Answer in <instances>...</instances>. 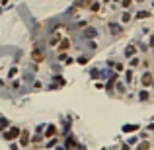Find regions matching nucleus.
Segmentation results:
<instances>
[{"label": "nucleus", "instance_id": "4", "mask_svg": "<svg viewBox=\"0 0 154 150\" xmlns=\"http://www.w3.org/2000/svg\"><path fill=\"white\" fill-rule=\"evenodd\" d=\"M152 16H154V12H152V10L140 8V10H137L135 14H133V20H148V18H152Z\"/></svg>", "mask_w": 154, "mask_h": 150}, {"label": "nucleus", "instance_id": "13", "mask_svg": "<svg viewBox=\"0 0 154 150\" xmlns=\"http://www.w3.org/2000/svg\"><path fill=\"white\" fill-rule=\"evenodd\" d=\"M31 59H33L35 62H41V61H43V53L39 51V49H33V51H31Z\"/></svg>", "mask_w": 154, "mask_h": 150}, {"label": "nucleus", "instance_id": "20", "mask_svg": "<svg viewBox=\"0 0 154 150\" xmlns=\"http://www.w3.org/2000/svg\"><path fill=\"white\" fill-rule=\"evenodd\" d=\"M127 92V86L123 82H117V94H125Z\"/></svg>", "mask_w": 154, "mask_h": 150}, {"label": "nucleus", "instance_id": "7", "mask_svg": "<svg viewBox=\"0 0 154 150\" xmlns=\"http://www.w3.org/2000/svg\"><path fill=\"white\" fill-rule=\"evenodd\" d=\"M88 10L92 14H100L102 12V0H92V2H88Z\"/></svg>", "mask_w": 154, "mask_h": 150}, {"label": "nucleus", "instance_id": "10", "mask_svg": "<svg viewBox=\"0 0 154 150\" xmlns=\"http://www.w3.org/2000/svg\"><path fill=\"white\" fill-rule=\"evenodd\" d=\"M84 37L86 39H96L98 37V29L94 28V25L92 28H84Z\"/></svg>", "mask_w": 154, "mask_h": 150}, {"label": "nucleus", "instance_id": "18", "mask_svg": "<svg viewBox=\"0 0 154 150\" xmlns=\"http://www.w3.org/2000/svg\"><path fill=\"white\" fill-rule=\"evenodd\" d=\"M55 133H57V127L55 125H49V127H47V131H45V136H53Z\"/></svg>", "mask_w": 154, "mask_h": 150}, {"label": "nucleus", "instance_id": "9", "mask_svg": "<svg viewBox=\"0 0 154 150\" xmlns=\"http://www.w3.org/2000/svg\"><path fill=\"white\" fill-rule=\"evenodd\" d=\"M20 144L22 146H28L29 144V133H28V129H22V133H20Z\"/></svg>", "mask_w": 154, "mask_h": 150}, {"label": "nucleus", "instance_id": "14", "mask_svg": "<svg viewBox=\"0 0 154 150\" xmlns=\"http://www.w3.org/2000/svg\"><path fill=\"white\" fill-rule=\"evenodd\" d=\"M139 99H140V101H148V99H150V92L142 88V90L139 92Z\"/></svg>", "mask_w": 154, "mask_h": 150}, {"label": "nucleus", "instance_id": "5", "mask_svg": "<svg viewBox=\"0 0 154 150\" xmlns=\"http://www.w3.org/2000/svg\"><path fill=\"white\" fill-rule=\"evenodd\" d=\"M131 22H133V12H131V10H123L121 16H119V24L125 28V25H129Z\"/></svg>", "mask_w": 154, "mask_h": 150}, {"label": "nucleus", "instance_id": "22", "mask_svg": "<svg viewBox=\"0 0 154 150\" xmlns=\"http://www.w3.org/2000/svg\"><path fill=\"white\" fill-rule=\"evenodd\" d=\"M76 28H80V29L88 28V20H82V22H78V24H76Z\"/></svg>", "mask_w": 154, "mask_h": 150}, {"label": "nucleus", "instance_id": "6", "mask_svg": "<svg viewBox=\"0 0 154 150\" xmlns=\"http://www.w3.org/2000/svg\"><path fill=\"white\" fill-rule=\"evenodd\" d=\"M70 47H72V41H70V37H62L61 43L57 45L59 53H66V51H70Z\"/></svg>", "mask_w": 154, "mask_h": 150}, {"label": "nucleus", "instance_id": "19", "mask_svg": "<svg viewBox=\"0 0 154 150\" xmlns=\"http://www.w3.org/2000/svg\"><path fill=\"white\" fill-rule=\"evenodd\" d=\"M113 68H115L117 72H123V70H125V68H127V66L123 64V62H115V61H113Z\"/></svg>", "mask_w": 154, "mask_h": 150}, {"label": "nucleus", "instance_id": "2", "mask_svg": "<svg viewBox=\"0 0 154 150\" xmlns=\"http://www.w3.org/2000/svg\"><path fill=\"white\" fill-rule=\"evenodd\" d=\"M20 133H22V129H20V127L10 125L8 129L4 131V138H6V141H16V138L20 136Z\"/></svg>", "mask_w": 154, "mask_h": 150}, {"label": "nucleus", "instance_id": "15", "mask_svg": "<svg viewBox=\"0 0 154 150\" xmlns=\"http://www.w3.org/2000/svg\"><path fill=\"white\" fill-rule=\"evenodd\" d=\"M135 55H137V47L135 45H129V47L125 49V57L127 59H131V57H135Z\"/></svg>", "mask_w": 154, "mask_h": 150}, {"label": "nucleus", "instance_id": "17", "mask_svg": "<svg viewBox=\"0 0 154 150\" xmlns=\"http://www.w3.org/2000/svg\"><path fill=\"white\" fill-rule=\"evenodd\" d=\"M8 127H10V121H8V119H4V117H0V131L4 133Z\"/></svg>", "mask_w": 154, "mask_h": 150}, {"label": "nucleus", "instance_id": "12", "mask_svg": "<svg viewBox=\"0 0 154 150\" xmlns=\"http://www.w3.org/2000/svg\"><path fill=\"white\" fill-rule=\"evenodd\" d=\"M125 82L127 84H133V82H135V70H133V68H125Z\"/></svg>", "mask_w": 154, "mask_h": 150}, {"label": "nucleus", "instance_id": "21", "mask_svg": "<svg viewBox=\"0 0 154 150\" xmlns=\"http://www.w3.org/2000/svg\"><path fill=\"white\" fill-rule=\"evenodd\" d=\"M150 148V142L148 141H145V142H140L139 146H137V150H148Z\"/></svg>", "mask_w": 154, "mask_h": 150}, {"label": "nucleus", "instance_id": "3", "mask_svg": "<svg viewBox=\"0 0 154 150\" xmlns=\"http://www.w3.org/2000/svg\"><path fill=\"white\" fill-rule=\"evenodd\" d=\"M152 82H154V74L150 70H145L142 72V74H140V86H142V88H150V86H152Z\"/></svg>", "mask_w": 154, "mask_h": 150}, {"label": "nucleus", "instance_id": "23", "mask_svg": "<svg viewBox=\"0 0 154 150\" xmlns=\"http://www.w3.org/2000/svg\"><path fill=\"white\" fill-rule=\"evenodd\" d=\"M133 2H137V4H145L146 0H133Z\"/></svg>", "mask_w": 154, "mask_h": 150}, {"label": "nucleus", "instance_id": "8", "mask_svg": "<svg viewBox=\"0 0 154 150\" xmlns=\"http://www.w3.org/2000/svg\"><path fill=\"white\" fill-rule=\"evenodd\" d=\"M61 39H62V31H55L51 37H49V45H51V47H57V45L61 43Z\"/></svg>", "mask_w": 154, "mask_h": 150}, {"label": "nucleus", "instance_id": "16", "mask_svg": "<svg viewBox=\"0 0 154 150\" xmlns=\"http://www.w3.org/2000/svg\"><path fill=\"white\" fill-rule=\"evenodd\" d=\"M119 4H121V8H123V10H131L135 2H133V0H119Z\"/></svg>", "mask_w": 154, "mask_h": 150}, {"label": "nucleus", "instance_id": "24", "mask_svg": "<svg viewBox=\"0 0 154 150\" xmlns=\"http://www.w3.org/2000/svg\"><path fill=\"white\" fill-rule=\"evenodd\" d=\"M152 6H154V2H152Z\"/></svg>", "mask_w": 154, "mask_h": 150}, {"label": "nucleus", "instance_id": "11", "mask_svg": "<svg viewBox=\"0 0 154 150\" xmlns=\"http://www.w3.org/2000/svg\"><path fill=\"white\" fill-rule=\"evenodd\" d=\"M140 62H142V59H140V57H131V59H129V68H133V70H137V68H139L140 66Z\"/></svg>", "mask_w": 154, "mask_h": 150}, {"label": "nucleus", "instance_id": "1", "mask_svg": "<svg viewBox=\"0 0 154 150\" xmlns=\"http://www.w3.org/2000/svg\"><path fill=\"white\" fill-rule=\"evenodd\" d=\"M108 29L111 31L113 37H121L123 33H125V28H123L119 22H108Z\"/></svg>", "mask_w": 154, "mask_h": 150}]
</instances>
